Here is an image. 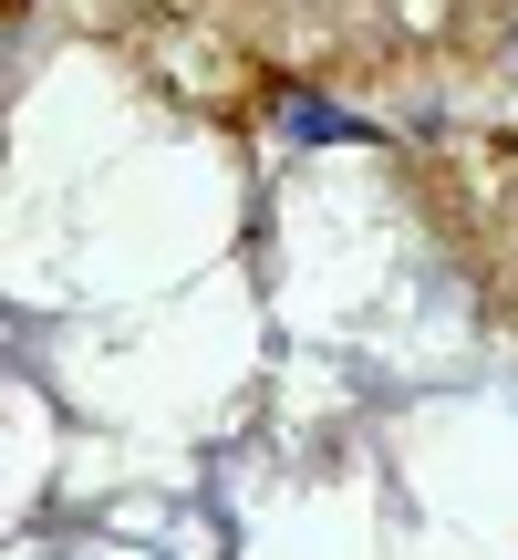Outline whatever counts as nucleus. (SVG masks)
<instances>
[{
    "instance_id": "f03ea898",
    "label": "nucleus",
    "mask_w": 518,
    "mask_h": 560,
    "mask_svg": "<svg viewBox=\"0 0 518 560\" xmlns=\"http://www.w3.org/2000/svg\"><path fill=\"white\" fill-rule=\"evenodd\" d=\"M11 11H32V0H11Z\"/></svg>"
},
{
    "instance_id": "f257e3e1",
    "label": "nucleus",
    "mask_w": 518,
    "mask_h": 560,
    "mask_svg": "<svg viewBox=\"0 0 518 560\" xmlns=\"http://www.w3.org/2000/svg\"><path fill=\"white\" fill-rule=\"evenodd\" d=\"M280 125H291L301 145H374V125H363L353 104H332V94H280Z\"/></svg>"
}]
</instances>
